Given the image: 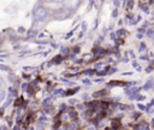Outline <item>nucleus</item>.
I'll return each instance as SVG.
<instances>
[{"label": "nucleus", "instance_id": "nucleus-26", "mask_svg": "<svg viewBox=\"0 0 154 130\" xmlns=\"http://www.w3.org/2000/svg\"><path fill=\"white\" fill-rule=\"evenodd\" d=\"M69 102H70V104H71V105H73V104H76V102H77V101H76V100H73V99H71V100H70V101H69Z\"/></svg>", "mask_w": 154, "mask_h": 130}, {"label": "nucleus", "instance_id": "nucleus-1", "mask_svg": "<svg viewBox=\"0 0 154 130\" xmlns=\"http://www.w3.org/2000/svg\"><path fill=\"white\" fill-rule=\"evenodd\" d=\"M73 12V8L71 6H63L60 7L59 10H57L54 13H53V19L54 20H63V19H66L67 17H70Z\"/></svg>", "mask_w": 154, "mask_h": 130}, {"label": "nucleus", "instance_id": "nucleus-30", "mask_svg": "<svg viewBox=\"0 0 154 130\" xmlns=\"http://www.w3.org/2000/svg\"><path fill=\"white\" fill-rule=\"evenodd\" d=\"M113 4H114V5H116V6H118V5H119V4H120V2H119V1H113Z\"/></svg>", "mask_w": 154, "mask_h": 130}, {"label": "nucleus", "instance_id": "nucleus-15", "mask_svg": "<svg viewBox=\"0 0 154 130\" xmlns=\"http://www.w3.org/2000/svg\"><path fill=\"white\" fill-rule=\"evenodd\" d=\"M70 117H71V118H75V117H76V111L71 110V111H70Z\"/></svg>", "mask_w": 154, "mask_h": 130}, {"label": "nucleus", "instance_id": "nucleus-12", "mask_svg": "<svg viewBox=\"0 0 154 130\" xmlns=\"http://www.w3.org/2000/svg\"><path fill=\"white\" fill-rule=\"evenodd\" d=\"M143 51H146V43H141L140 46V52H143Z\"/></svg>", "mask_w": 154, "mask_h": 130}, {"label": "nucleus", "instance_id": "nucleus-3", "mask_svg": "<svg viewBox=\"0 0 154 130\" xmlns=\"http://www.w3.org/2000/svg\"><path fill=\"white\" fill-rule=\"evenodd\" d=\"M153 85H154V84H153V79H152V78H149V79L146 82V84H144V87H143V88H144L146 90H148V89H150Z\"/></svg>", "mask_w": 154, "mask_h": 130}, {"label": "nucleus", "instance_id": "nucleus-7", "mask_svg": "<svg viewBox=\"0 0 154 130\" xmlns=\"http://www.w3.org/2000/svg\"><path fill=\"white\" fill-rule=\"evenodd\" d=\"M5 96H6V93H5L4 90H0V104H1L2 101H4Z\"/></svg>", "mask_w": 154, "mask_h": 130}, {"label": "nucleus", "instance_id": "nucleus-35", "mask_svg": "<svg viewBox=\"0 0 154 130\" xmlns=\"http://www.w3.org/2000/svg\"><path fill=\"white\" fill-rule=\"evenodd\" d=\"M105 130H109V129H105Z\"/></svg>", "mask_w": 154, "mask_h": 130}, {"label": "nucleus", "instance_id": "nucleus-2", "mask_svg": "<svg viewBox=\"0 0 154 130\" xmlns=\"http://www.w3.org/2000/svg\"><path fill=\"white\" fill-rule=\"evenodd\" d=\"M32 14H34V19L35 22H43L47 17H48V11L45 6H42L41 4L40 5H36L34 7V11H32Z\"/></svg>", "mask_w": 154, "mask_h": 130}, {"label": "nucleus", "instance_id": "nucleus-17", "mask_svg": "<svg viewBox=\"0 0 154 130\" xmlns=\"http://www.w3.org/2000/svg\"><path fill=\"white\" fill-rule=\"evenodd\" d=\"M153 34H154V31H153L152 29H149V30H147V35H148V36H153Z\"/></svg>", "mask_w": 154, "mask_h": 130}, {"label": "nucleus", "instance_id": "nucleus-18", "mask_svg": "<svg viewBox=\"0 0 154 130\" xmlns=\"http://www.w3.org/2000/svg\"><path fill=\"white\" fill-rule=\"evenodd\" d=\"M96 75H99V76H105V75H107V73H106V71H99Z\"/></svg>", "mask_w": 154, "mask_h": 130}, {"label": "nucleus", "instance_id": "nucleus-34", "mask_svg": "<svg viewBox=\"0 0 154 130\" xmlns=\"http://www.w3.org/2000/svg\"><path fill=\"white\" fill-rule=\"evenodd\" d=\"M88 130H94V128H93V126H90V128H88Z\"/></svg>", "mask_w": 154, "mask_h": 130}, {"label": "nucleus", "instance_id": "nucleus-28", "mask_svg": "<svg viewBox=\"0 0 154 130\" xmlns=\"http://www.w3.org/2000/svg\"><path fill=\"white\" fill-rule=\"evenodd\" d=\"M116 35H117V34H111V39L114 40V39H116Z\"/></svg>", "mask_w": 154, "mask_h": 130}, {"label": "nucleus", "instance_id": "nucleus-29", "mask_svg": "<svg viewBox=\"0 0 154 130\" xmlns=\"http://www.w3.org/2000/svg\"><path fill=\"white\" fill-rule=\"evenodd\" d=\"M136 36H137V39H142V36H143V35H142V34H137Z\"/></svg>", "mask_w": 154, "mask_h": 130}, {"label": "nucleus", "instance_id": "nucleus-8", "mask_svg": "<svg viewBox=\"0 0 154 130\" xmlns=\"http://www.w3.org/2000/svg\"><path fill=\"white\" fill-rule=\"evenodd\" d=\"M87 105V107L88 108H94L95 106H96V102L95 101H93V102H88V104H85Z\"/></svg>", "mask_w": 154, "mask_h": 130}, {"label": "nucleus", "instance_id": "nucleus-33", "mask_svg": "<svg viewBox=\"0 0 154 130\" xmlns=\"http://www.w3.org/2000/svg\"><path fill=\"white\" fill-rule=\"evenodd\" d=\"M14 130H20V128H18V126H16V128H14Z\"/></svg>", "mask_w": 154, "mask_h": 130}, {"label": "nucleus", "instance_id": "nucleus-19", "mask_svg": "<svg viewBox=\"0 0 154 130\" xmlns=\"http://www.w3.org/2000/svg\"><path fill=\"white\" fill-rule=\"evenodd\" d=\"M101 107H102V108H107V107H108V104H107V102H105V101H103V102H102V104H101Z\"/></svg>", "mask_w": 154, "mask_h": 130}, {"label": "nucleus", "instance_id": "nucleus-16", "mask_svg": "<svg viewBox=\"0 0 154 130\" xmlns=\"http://www.w3.org/2000/svg\"><path fill=\"white\" fill-rule=\"evenodd\" d=\"M141 8H142L143 11H146V12H148V6H147V5H141Z\"/></svg>", "mask_w": 154, "mask_h": 130}, {"label": "nucleus", "instance_id": "nucleus-20", "mask_svg": "<svg viewBox=\"0 0 154 130\" xmlns=\"http://www.w3.org/2000/svg\"><path fill=\"white\" fill-rule=\"evenodd\" d=\"M82 82H83L85 85H89V84H90V81H89V79H83Z\"/></svg>", "mask_w": 154, "mask_h": 130}, {"label": "nucleus", "instance_id": "nucleus-11", "mask_svg": "<svg viewBox=\"0 0 154 130\" xmlns=\"http://www.w3.org/2000/svg\"><path fill=\"white\" fill-rule=\"evenodd\" d=\"M0 70H2V71H10V69H8L7 66L2 65V64H0Z\"/></svg>", "mask_w": 154, "mask_h": 130}, {"label": "nucleus", "instance_id": "nucleus-24", "mask_svg": "<svg viewBox=\"0 0 154 130\" xmlns=\"http://www.w3.org/2000/svg\"><path fill=\"white\" fill-rule=\"evenodd\" d=\"M138 108H140V110H147V108H146L143 105H140V104H138Z\"/></svg>", "mask_w": 154, "mask_h": 130}, {"label": "nucleus", "instance_id": "nucleus-22", "mask_svg": "<svg viewBox=\"0 0 154 130\" xmlns=\"http://www.w3.org/2000/svg\"><path fill=\"white\" fill-rule=\"evenodd\" d=\"M72 32H73V31H70V32H69V34L65 36V39H70V37H71V35H72Z\"/></svg>", "mask_w": 154, "mask_h": 130}, {"label": "nucleus", "instance_id": "nucleus-25", "mask_svg": "<svg viewBox=\"0 0 154 130\" xmlns=\"http://www.w3.org/2000/svg\"><path fill=\"white\" fill-rule=\"evenodd\" d=\"M112 17H117V10H114V11L112 12Z\"/></svg>", "mask_w": 154, "mask_h": 130}, {"label": "nucleus", "instance_id": "nucleus-36", "mask_svg": "<svg viewBox=\"0 0 154 130\" xmlns=\"http://www.w3.org/2000/svg\"><path fill=\"white\" fill-rule=\"evenodd\" d=\"M0 43H1V39H0Z\"/></svg>", "mask_w": 154, "mask_h": 130}, {"label": "nucleus", "instance_id": "nucleus-6", "mask_svg": "<svg viewBox=\"0 0 154 130\" xmlns=\"http://www.w3.org/2000/svg\"><path fill=\"white\" fill-rule=\"evenodd\" d=\"M69 52H70V49L69 48H61V52H60V54L61 55H66V54H69Z\"/></svg>", "mask_w": 154, "mask_h": 130}, {"label": "nucleus", "instance_id": "nucleus-21", "mask_svg": "<svg viewBox=\"0 0 154 130\" xmlns=\"http://www.w3.org/2000/svg\"><path fill=\"white\" fill-rule=\"evenodd\" d=\"M8 78H10L11 81H14V78H16V77H14L12 73H8Z\"/></svg>", "mask_w": 154, "mask_h": 130}, {"label": "nucleus", "instance_id": "nucleus-9", "mask_svg": "<svg viewBox=\"0 0 154 130\" xmlns=\"http://www.w3.org/2000/svg\"><path fill=\"white\" fill-rule=\"evenodd\" d=\"M77 90H78V88L70 89V90H67V91H66V95H72V94H73V91H77Z\"/></svg>", "mask_w": 154, "mask_h": 130}, {"label": "nucleus", "instance_id": "nucleus-27", "mask_svg": "<svg viewBox=\"0 0 154 130\" xmlns=\"http://www.w3.org/2000/svg\"><path fill=\"white\" fill-rule=\"evenodd\" d=\"M132 66H134V67H136V69L138 67V66H137V63H136V61H132Z\"/></svg>", "mask_w": 154, "mask_h": 130}, {"label": "nucleus", "instance_id": "nucleus-5", "mask_svg": "<svg viewBox=\"0 0 154 130\" xmlns=\"http://www.w3.org/2000/svg\"><path fill=\"white\" fill-rule=\"evenodd\" d=\"M105 94H107L106 90H100V91H95V93L93 94V96H94V98H99V96H102V95H105Z\"/></svg>", "mask_w": 154, "mask_h": 130}, {"label": "nucleus", "instance_id": "nucleus-13", "mask_svg": "<svg viewBox=\"0 0 154 130\" xmlns=\"http://www.w3.org/2000/svg\"><path fill=\"white\" fill-rule=\"evenodd\" d=\"M112 126H114V128H116V126H119V120H116V119H114V120L112 122Z\"/></svg>", "mask_w": 154, "mask_h": 130}, {"label": "nucleus", "instance_id": "nucleus-4", "mask_svg": "<svg viewBox=\"0 0 154 130\" xmlns=\"http://www.w3.org/2000/svg\"><path fill=\"white\" fill-rule=\"evenodd\" d=\"M137 91H140V88H132V89H128L126 90V95H134Z\"/></svg>", "mask_w": 154, "mask_h": 130}, {"label": "nucleus", "instance_id": "nucleus-14", "mask_svg": "<svg viewBox=\"0 0 154 130\" xmlns=\"http://www.w3.org/2000/svg\"><path fill=\"white\" fill-rule=\"evenodd\" d=\"M123 34H125V30H123V29H120V30L117 31V35H118V36H122Z\"/></svg>", "mask_w": 154, "mask_h": 130}, {"label": "nucleus", "instance_id": "nucleus-23", "mask_svg": "<svg viewBox=\"0 0 154 130\" xmlns=\"http://www.w3.org/2000/svg\"><path fill=\"white\" fill-rule=\"evenodd\" d=\"M152 70H153V66H148V67L146 69V71H147V72H150Z\"/></svg>", "mask_w": 154, "mask_h": 130}, {"label": "nucleus", "instance_id": "nucleus-31", "mask_svg": "<svg viewBox=\"0 0 154 130\" xmlns=\"http://www.w3.org/2000/svg\"><path fill=\"white\" fill-rule=\"evenodd\" d=\"M129 54H130V57H131V58H135V54H134V53H132V52H130V53H129Z\"/></svg>", "mask_w": 154, "mask_h": 130}, {"label": "nucleus", "instance_id": "nucleus-10", "mask_svg": "<svg viewBox=\"0 0 154 130\" xmlns=\"http://www.w3.org/2000/svg\"><path fill=\"white\" fill-rule=\"evenodd\" d=\"M94 72H95V71H94V70H91V69H88V70H85V71H84V73H85V75H93Z\"/></svg>", "mask_w": 154, "mask_h": 130}, {"label": "nucleus", "instance_id": "nucleus-32", "mask_svg": "<svg viewBox=\"0 0 154 130\" xmlns=\"http://www.w3.org/2000/svg\"><path fill=\"white\" fill-rule=\"evenodd\" d=\"M18 31H19V32H24V29H23V28H19V30H18Z\"/></svg>", "mask_w": 154, "mask_h": 130}]
</instances>
